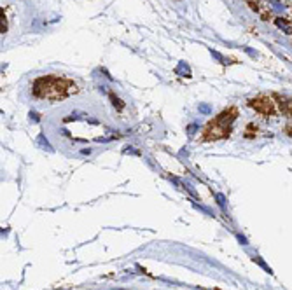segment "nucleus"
I'll return each mask as SVG.
<instances>
[{"mask_svg": "<svg viewBox=\"0 0 292 290\" xmlns=\"http://www.w3.org/2000/svg\"><path fill=\"white\" fill-rule=\"evenodd\" d=\"M250 107H254L257 112L264 114V116H269V114L275 112V104H273L269 98L261 96V98H255V100L250 102Z\"/></svg>", "mask_w": 292, "mask_h": 290, "instance_id": "f03ea898", "label": "nucleus"}, {"mask_svg": "<svg viewBox=\"0 0 292 290\" xmlns=\"http://www.w3.org/2000/svg\"><path fill=\"white\" fill-rule=\"evenodd\" d=\"M280 107H282L283 114H287V116H292V100H282Z\"/></svg>", "mask_w": 292, "mask_h": 290, "instance_id": "7ed1b4c3", "label": "nucleus"}, {"mask_svg": "<svg viewBox=\"0 0 292 290\" xmlns=\"http://www.w3.org/2000/svg\"><path fill=\"white\" fill-rule=\"evenodd\" d=\"M75 91V84H72L70 80L63 79V77H41L35 80L34 84V93L39 98H46V100H61V98L68 96L70 93Z\"/></svg>", "mask_w": 292, "mask_h": 290, "instance_id": "f257e3e1", "label": "nucleus"}, {"mask_svg": "<svg viewBox=\"0 0 292 290\" xmlns=\"http://www.w3.org/2000/svg\"><path fill=\"white\" fill-rule=\"evenodd\" d=\"M177 72L178 73H182V77H191V70H189V67L187 65H184V63H180L177 67Z\"/></svg>", "mask_w": 292, "mask_h": 290, "instance_id": "20e7f679", "label": "nucleus"}, {"mask_svg": "<svg viewBox=\"0 0 292 290\" xmlns=\"http://www.w3.org/2000/svg\"><path fill=\"white\" fill-rule=\"evenodd\" d=\"M111 98H112V102H114V105H118V109H123L125 105H123V102L119 100V98H116L114 94H111Z\"/></svg>", "mask_w": 292, "mask_h": 290, "instance_id": "39448f33", "label": "nucleus"}]
</instances>
